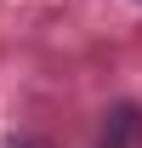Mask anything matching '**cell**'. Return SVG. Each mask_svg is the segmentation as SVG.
<instances>
[{
    "label": "cell",
    "instance_id": "7a4b0ae2",
    "mask_svg": "<svg viewBox=\"0 0 142 148\" xmlns=\"http://www.w3.org/2000/svg\"><path fill=\"white\" fill-rule=\"evenodd\" d=\"M12 148H51V143H46V137H17Z\"/></svg>",
    "mask_w": 142,
    "mask_h": 148
},
{
    "label": "cell",
    "instance_id": "6da1fadb",
    "mask_svg": "<svg viewBox=\"0 0 142 148\" xmlns=\"http://www.w3.org/2000/svg\"><path fill=\"white\" fill-rule=\"evenodd\" d=\"M97 148H142V108H137V103H119V108H108Z\"/></svg>",
    "mask_w": 142,
    "mask_h": 148
}]
</instances>
